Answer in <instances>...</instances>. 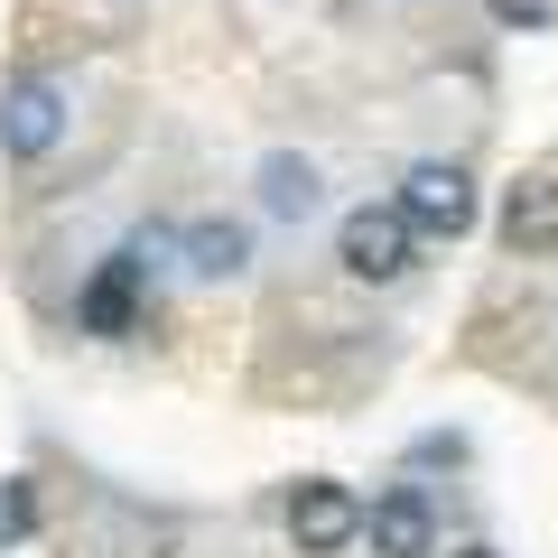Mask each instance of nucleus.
<instances>
[{
  "label": "nucleus",
  "mask_w": 558,
  "mask_h": 558,
  "mask_svg": "<svg viewBox=\"0 0 558 558\" xmlns=\"http://www.w3.org/2000/svg\"><path fill=\"white\" fill-rule=\"evenodd\" d=\"M140 279H149V260H140V252L94 260V279L75 289V326H84V336H102V344L140 336Z\"/></svg>",
  "instance_id": "4"
},
{
  "label": "nucleus",
  "mask_w": 558,
  "mask_h": 558,
  "mask_svg": "<svg viewBox=\"0 0 558 558\" xmlns=\"http://www.w3.org/2000/svg\"><path fill=\"white\" fill-rule=\"evenodd\" d=\"M363 539H373V558H438V512L418 484H391L363 502Z\"/></svg>",
  "instance_id": "7"
},
{
  "label": "nucleus",
  "mask_w": 558,
  "mask_h": 558,
  "mask_svg": "<svg viewBox=\"0 0 558 558\" xmlns=\"http://www.w3.org/2000/svg\"><path fill=\"white\" fill-rule=\"evenodd\" d=\"M289 539H299V558H336L363 539V494L336 475H307L299 494H289Z\"/></svg>",
  "instance_id": "2"
},
{
  "label": "nucleus",
  "mask_w": 558,
  "mask_h": 558,
  "mask_svg": "<svg viewBox=\"0 0 558 558\" xmlns=\"http://www.w3.org/2000/svg\"><path fill=\"white\" fill-rule=\"evenodd\" d=\"M457 558H502V549H457Z\"/></svg>",
  "instance_id": "11"
},
{
  "label": "nucleus",
  "mask_w": 558,
  "mask_h": 558,
  "mask_svg": "<svg viewBox=\"0 0 558 558\" xmlns=\"http://www.w3.org/2000/svg\"><path fill=\"white\" fill-rule=\"evenodd\" d=\"M57 140H65V84L20 75L10 94H0V159H10V168H38Z\"/></svg>",
  "instance_id": "3"
},
{
  "label": "nucleus",
  "mask_w": 558,
  "mask_h": 558,
  "mask_svg": "<svg viewBox=\"0 0 558 558\" xmlns=\"http://www.w3.org/2000/svg\"><path fill=\"white\" fill-rule=\"evenodd\" d=\"M410 252H418V242H410V223H400L391 205H354V215L336 223V260H344L354 279H373V289L410 270Z\"/></svg>",
  "instance_id": "5"
},
{
  "label": "nucleus",
  "mask_w": 558,
  "mask_h": 558,
  "mask_svg": "<svg viewBox=\"0 0 558 558\" xmlns=\"http://www.w3.org/2000/svg\"><path fill=\"white\" fill-rule=\"evenodd\" d=\"M178 252H186V270H196V279H242V270H252V223L196 215V223L178 233Z\"/></svg>",
  "instance_id": "8"
},
{
  "label": "nucleus",
  "mask_w": 558,
  "mask_h": 558,
  "mask_svg": "<svg viewBox=\"0 0 558 558\" xmlns=\"http://www.w3.org/2000/svg\"><path fill=\"white\" fill-rule=\"evenodd\" d=\"M502 252L512 260L558 252V159H539L531 178H512V196H502Z\"/></svg>",
  "instance_id": "6"
},
{
  "label": "nucleus",
  "mask_w": 558,
  "mask_h": 558,
  "mask_svg": "<svg viewBox=\"0 0 558 558\" xmlns=\"http://www.w3.org/2000/svg\"><path fill=\"white\" fill-rule=\"evenodd\" d=\"M38 531V502H28V484H0V539H28Z\"/></svg>",
  "instance_id": "10"
},
{
  "label": "nucleus",
  "mask_w": 558,
  "mask_h": 558,
  "mask_svg": "<svg viewBox=\"0 0 558 558\" xmlns=\"http://www.w3.org/2000/svg\"><path fill=\"white\" fill-rule=\"evenodd\" d=\"M391 215L410 223V242H457L465 223H475V178H465L457 159H418L410 178H400Z\"/></svg>",
  "instance_id": "1"
},
{
  "label": "nucleus",
  "mask_w": 558,
  "mask_h": 558,
  "mask_svg": "<svg viewBox=\"0 0 558 558\" xmlns=\"http://www.w3.org/2000/svg\"><path fill=\"white\" fill-rule=\"evenodd\" d=\"M260 205H270L279 223L317 215V168H307V159H289V149H279V159H260Z\"/></svg>",
  "instance_id": "9"
}]
</instances>
